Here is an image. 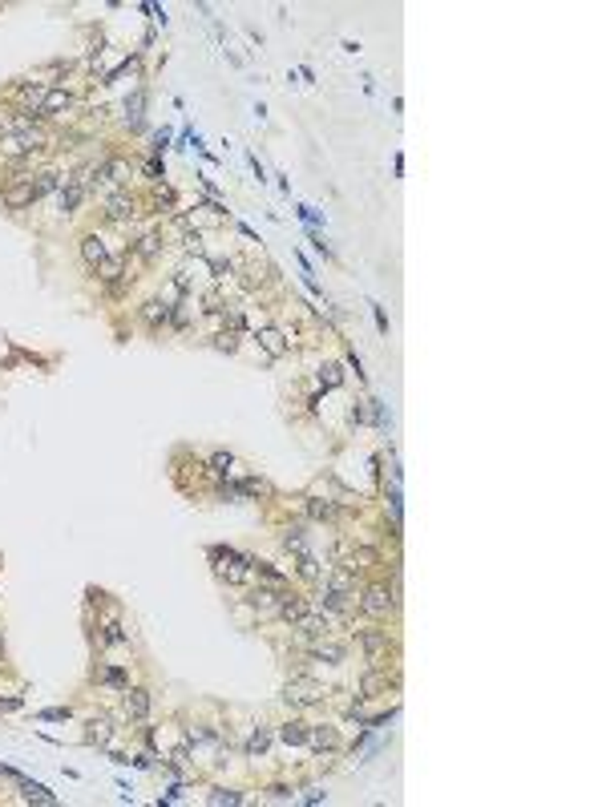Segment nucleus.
I'll use <instances>...</instances> for the list:
<instances>
[{"label":"nucleus","mask_w":606,"mask_h":807,"mask_svg":"<svg viewBox=\"0 0 606 807\" xmlns=\"http://www.w3.org/2000/svg\"><path fill=\"white\" fill-rule=\"evenodd\" d=\"M307 747H312L316 755H324V751H336V747H340V739H336V731H331V727H307Z\"/></svg>","instance_id":"nucleus-15"},{"label":"nucleus","mask_w":606,"mask_h":807,"mask_svg":"<svg viewBox=\"0 0 606 807\" xmlns=\"http://www.w3.org/2000/svg\"><path fill=\"white\" fill-rule=\"evenodd\" d=\"M186 250H190V255H202V242H198V235H186Z\"/></svg>","instance_id":"nucleus-36"},{"label":"nucleus","mask_w":606,"mask_h":807,"mask_svg":"<svg viewBox=\"0 0 606 807\" xmlns=\"http://www.w3.org/2000/svg\"><path fill=\"white\" fill-rule=\"evenodd\" d=\"M85 194H89V190L81 186V178H77V174L65 178V182H61V194H57V210H61V214H73L77 206L85 202Z\"/></svg>","instance_id":"nucleus-5"},{"label":"nucleus","mask_w":606,"mask_h":807,"mask_svg":"<svg viewBox=\"0 0 606 807\" xmlns=\"http://www.w3.org/2000/svg\"><path fill=\"white\" fill-rule=\"evenodd\" d=\"M162 247H166L162 230H150V235H142L138 242H134V259H138V262H154L158 255H162Z\"/></svg>","instance_id":"nucleus-10"},{"label":"nucleus","mask_w":606,"mask_h":807,"mask_svg":"<svg viewBox=\"0 0 606 807\" xmlns=\"http://www.w3.org/2000/svg\"><path fill=\"white\" fill-rule=\"evenodd\" d=\"M324 686L319 683H312V678H291L287 683V690H283V702L287 707H312V702H324Z\"/></svg>","instance_id":"nucleus-1"},{"label":"nucleus","mask_w":606,"mask_h":807,"mask_svg":"<svg viewBox=\"0 0 606 807\" xmlns=\"http://www.w3.org/2000/svg\"><path fill=\"white\" fill-rule=\"evenodd\" d=\"M129 178H134V166H129V161H122V158H105V182H110L114 190H122Z\"/></svg>","instance_id":"nucleus-16"},{"label":"nucleus","mask_w":606,"mask_h":807,"mask_svg":"<svg viewBox=\"0 0 606 807\" xmlns=\"http://www.w3.org/2000/svg\"><path fill=\"white\" fill-rule=\"evenodd\" d=\"M211 274H215V279H223V274H230V262H223V259H211Z\"/></svg>","instance_id":"nucleus-33"},{"label":"nucleus","mask_w":606,"mask_h":807,"mask_svg":"<svg viewBox=\"0 0 606 807\" xmlns=\"http://www.w3.org/2000/svg\"><path fill=\"white\" fill-rule=\"evenodd\" d=\"M105 218H110V223H134V218H138V202H134V194L117 190L114 198L105 202Z\"/></svg>","instance_id":"nucleus-4"},{"label":"nucleus","mask_w":606,"mask_h":807,"mask_svg":"<svg viewBox=\"0 0 606 807\" xmlns=\"http://www.w3.org/2000/svg\"><path fill=\"white\" fill-rule=\"evenodd\" d=\"M150 702H154V698H150V690H146V686H126V702H122V707H126V719L142 722L146 715H150Z\"/></svg>","instance_id":"nucleus-6"},{"label":"nucleus","mask_w":606,"mask_h":807,"mask_svg":"<svg viewBox=\"0 0 606 807\" xmlns=\"http://www.w3.org/2000/svg\"><path fill=\"white\" fill-rule=\"evenodd\" d=\"M0 658H4V634H0Z\"/></svg>","instance_id":"nucleus-38"},{"label":"nucleus","mask_w":606,"mask_h":807,"mask_svg":"<svg viewBox=\"0 0 606 807\" xmlns=\"http://www.w3.org/2000/svg\"><path fill=\"white\" fill-rule=\"evenodd\" d=\"M126 638H129V634L122 630L117 621H105V634H101V642H105V646H117V642H126Z\"/></svg>","instance_id":"nucleus-28"},{"label":"nucleus","mask_w":606,"mask_h":807,"mask_svg":"<svg viewBox=\"0 0 606 807\" xmlns=\"http://www.w3.org/2000/svg\"><path fill=\"white\" fill-rule=\"evenodd\" d=\"M93 678H101V683L117 686V690H126V686H129V674H126V670H117V666H97V670H93Z\"/></svg>","instance_id":"nucleus-20"},{"label":"nucleus","mask_w":606,"mask_h":807,"mask_svg":"<svg viewBox=\"0 0 606 807\" xmlns=\"http://www.w3.org/2000/svg\"><path fill=\"white\" fill-rule=\"evenodd\" d=\"M295 630H299V642H319V638H328V618H299L295 621Z\"/></svg>","instance_id":"nucleus-17"},{"label":"nucleus","mask_w":606,"mask_h":807,"mask_svg":"<svg viewBox=\"0 0 606 807\" xmlns=\"http://www.w3.org/2000/svg\"><path fill=\"white\" fill-rule=\"evenodd\" d=\"M81 259H85L93 271H97L101 262L110 259V250H105V238H101V235H85V238H81Z\"/></svg>","instance_id":"nucleus-13"},{"label":"nucleus","mask_w":606,"mask_h":807,"mask_svg":"<svg viewBox=\"0 0 606 807\" xmlns=\"http://www.w3.org/2000/svg\"><path fill=\"white\" fill-rule=\"evenodd\" d=\"M138 315H142V323H146V327H154V331H158V327H166V323L174 319V307H166L162 299H150V303H142Z\"/></svg>","instance_id":"nucleus-8"},{"label":"nucleus","mask_w":606,"mask_h":807,"mask_svg":"<svg viewBox=\"0 0 606 807\" xmlns=\"http://www.w3.org/2000/svg\"><path fill=\"white\" fill-rule=\"evenodd\" d=\"M267 739H271V734H267V727H259V731L251 734V743H247V755H263V751H267Z\"/></svg>","instance_id":"nucleus-29"},{"label":"nucleus","mask_w":606,"mask_h":807,"mask_svg":"<svg viewBox=\"0 0 606 807\" xmlns=\"http://www.w3.org/2000/svg\"><path fill=\"white\" fill-rule=\"evenodd\" d=\"M198 206H202V210H211V214H227V206H223L218 198H202Z\"/></svg>","instance_id":"nucleus-32"},{"label":"nucleus","mask_w":606,"mask_h":807,"mask_svg":"<svg viewBox=\"0 0 606 807\" xmlns=\"http://www.w3.org/2000/svg\"><path fill=\"white\" fill-rule=\"evenodd\" d=\"M215 348L218 351H235L239 343H235V336H230V331H223V336H215Z\"/></svg>","instance_id":"nucleus-31"},{"label":"nucleus","mask_w":606,"mask_h":807,"mask_svg":"<svg viewBox=\"0 0 606 807\" xmlns=\"http://www.w3.org/2000/svg\"><path fill=\"white\" fill-rule=\"evenodd\" d=\"M211 803H239V795L235 791H215L211 795Z\"/></svg>","instance_id":"nucleus-35"},{"label":"nucleus","mask_w":606,"mask_h":807,"mask_svg":"<svg viewBox=\"0 0 606 807\" xmlns=\"http://www.w3.org/2000/svg\"><path fill=\"white\" fill-rule=\"evenodd\" d=\"M142 101H146V93H142V89L126 101V122H129V129H142Z\"/></svg>","instance_id":"nucleus-25"},{"label":"nucleus","mask_w":606,"mask_h":807,"mask_svg":"<svg viewBox=\"0 0 606 807\" xmlns=\"http://www.w3.org/2000/svg\"><path fill=\"white\" fill-rule=\"evenodd\" d=\"M0 202H4L9 210H25V206H33V202H37V190H33V178H13L9 186L0 190Z\"/></svg>","instance_id":"nucleus-3"},{"label":"nucleus","mask_w":606,"mask_h":807,"mask_svg":"<svg viewBox=\"0 0 606 807\" xmlns=\"http://www.w3.org/2000/svg\"><path fill=\"white\" fill-rule=\"evenodd\" d=\"M85 727H89V731H85V743H93V747H110V739H114V731H117L105 715H93Z\"/></svg>","instance_id":"nucleus-11"},{"label":"nucleus","mask_w":606,"mask_h":807,"mask_svg":"<svg viewBox=\"0 0 606 807\" xmlns=\"http://www.w3.org/2000/svg\"><path fill=\"white\" fill-rule=\"evenodd\" d=\"M360 609H364L368 618H388L392 609H396V594H392L388 585H368L364 597H360Z\"/></svg>","instance_id":"nucleus-2"},{"label":"nucleus","mask_w":606,"mask_h":807,"mask_svg":"<svg viewBox=\"0 0 606 807\" xmlns=\"http://www.w3.org/2000/svg\"><path fill=\"white\" fill-rule=\"evenodd\" d=\"M275 614H279L283 621H291V626H295L299 618H307V597H299V594H283V597H279V606H275Z\"/></svg>","instance_id":"nucleus-12"},{"label":"nucleus","mask_w":606,"mask_h":807,"mask_svg":"<svg viewBox=\"0 0 606 807\" xmlns=\"http://www.w3.org/2000/svg\"><path fill=\"white\" fill-rule=\"evenodd\" d=\"M372 315H376V327H380V331H388V319H384V311H380L376 303H372Z\"/></svg>","instance_id":"nucleus-37"},{"label":"nucleus","mask_w":606,"mask_h":807,"mask_svg":"<svg viewBox=\"0 0 606 807\" xmlns=\"http://www.w3.org/2000/svg\"><path fill=\"white\" fill-rule=\"evenodd\" d=\"M255 339H259V348H263L267 356H271V360H283V356L291 351L287 336H283V331H275V327H263V331H259Z\"/></svg>","instance_id":"nucleus-9"},{"label":"nucleus","mask_w":606,"mask_h":807,"mask_svg":"<svg viewBox=\"0 0 606 807\" xmlns=\"http://www.w3.org/2000/svg\"><path fill=\"white\" fill-rule=\"evenodd\" d=\"M283 545H287L291 553H312V549H307V529H303V525H287V529H283Z\"/></svg>","instance_id":"nucleus-19"},{"label":"nucleus","mask_w":606,"mask_h":807,"mask_svg":"<svg viewBox=\"0 0 606 807\" xmlns=\"http://www.w3.org/2000/svg\"><path fill=\"white\" fill-rule=\"evenodd\" d=\"M360 646H364L368 662H372V666H380V654L388 650V634H384V630H364V634H360Z\"/></svg>","instance_id":"nucleus-14"},{"label":"nucleus","mask_w":606,"mask_h":807,"mask_svg":"<svg viewBox=\"0 0 606 807\" xmlns=\"http://www.w3.org/2000/svg\"><path fill=\"white\" fill-rule=\"evenodd\" d=\"M340 380H344V375H340V363H324V368H319V384H324V388H340Z\"/></svg>","instance_id":"nucleus-27"},{"label":"nucleus","mask_w":606,"mask_h":807,"mask_svg":"<svg viewBox=\"0 0 606 807\" xmlns=\"http://www.w3.org/2000/svg\"><path fill=\"white\" fill-rule=\"evenodd\" d=\"M295 570H299V577H307V582L324 577V570H319V561L312 557V553H295Z\"/></svg>","instance_id":"nucleus-23"},{"label":"nucleus","mask_w":606,"mask_h":807,"mask_svg":"<svg viewBox=\"0 0 606 807\" xmlns=\"http://www.w3.org/2000/svg\"><path fill=\"white\" fill-rule=\"evenodd\" d=\"M279 739H283L287 747H303V743H307V722H303V719L283 722V727H279Z\"/></svg>","instance_id":"nucleus-18"},{"label":"nucleus","mask_w":606,"mask_h":807,"mask_svg":"<svg viewBox=\"0 0 606 807\" xmlns=\"http://www.w3.org/2000/svg\"><path fill=\"white\" fill-rule=\"evenodd\" d=\"M41 719L45 722H61V719H69V710H61V707L57 710H41Z\"/></svg>","instance_id":"nucleus-34"},{"label":"nucleus","mask_w":606,"mask_h":807,"mask_svg":"<svg viewBox=\"0 0 606 807\" xmlns=\"http://www.w3.org/2000/svg\"><path fill=\"white\" fill-rule=\"evenodd\" d=\"M303 509H307L312 521H331V517H336V501H307Z\"/></svg>","instance_id":"nucleus-24"},{"label":"nucleus","mask_w":606,"mask_h":807,"mask_svg":"<svg viewBox=\"0 0 606 807\" xmlns=\"http://www.w3.org/2000/svg\"><path fill=\"white\" fill-rule=\"evenodd\" d=\"M69 109H73V93H69V89H49L45 101L37 105V117L45 122V117H53V113H69Z\"/></svg>","instance_id":"nucleus-7"},{"label":"nucleus","mask_w":606,"mask_h":807,"mask_svg":"<svg viewBox=\"0 0 606 807\" xmlns=\"http://www.w3.org/2000/svg\"><path fill=\"white\" fill-rule=\"evenodd\" d=\"M122 271H126V262H122V259H105V262L97 267V279L114 287V283H122Z\"/></svg>","instance_id":"nucleus-22"},{"label":"nucleus","mask_w":606,"mask_h":807,"mask_svg":"<svg viewBox=\"0 0 606 807\" xmlns=\"http://www.w3.org/2000/svg\"><path fill=\"white\" fill-rule=\"evenodd\" d=\"M25 799H28V803H33V799H37V803H57V795L45 791L41 783H25Z\"/></svg>","instance_id":"nucleus-26"},{"label":"nucleus","mask_w":606,"mask_h":807,"mask_svg":"<svg viewBox=\"0 0 606 807\" xmlns=\"http://www.w3.org/2000/svg\"><path fill=\"white\" fill-rule=\"evenodd\" d=\"M211 469H215L218 476H227V472L235 469V456H230V452H215V456H211Z\"/></svg>","instance_id":"nucleus-30"},{"label":"nucleus","mask_w":606,"mask_h":807,"mask_svg":"<svg viewBox=\"0 0 606 807\" xmlns=\"http://www.w3.org/2000/svg\"><path fill=\"white\" fill-rule=\"evenodd\" d=\"M319 609H328V614H348V609H352V602H348V594L328 589V594L319 597Z\"/></svg>","instance_id":"nucleus-21"}]
</instances>
